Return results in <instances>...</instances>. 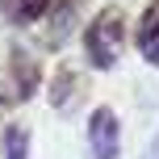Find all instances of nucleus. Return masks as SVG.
I'll return each mask as SVG.
<instances>
[{"instance_id":"obj_6","label":"nucleus","mask_w":159,"mask_h":159,"mask_svg":"<svg viewBox=\"0 0 159 159\" xmlns=\"http://www.w3.org/2000/svg\"><path fill=\"white\" fill-rule=\"evenodd\" d=\"M50 8H55V0H0V13L13 25H30L38 17H46Z\"/></svg>"},{"instance_id":"obj_2","label":"nucleus","mask_w":159,"mask_h":159,"mask_svg":"<svg viewBox=\"0 0 159 159\" xmlns=\"http://www.w3.org/2000/svg\"><path fill=\"white\" fill-rule=\"evenodd\" d=\"M117 143H121L117 113H113L109 105L92 109V121H88V147H92V159H117Z\"/></svg>"},{"instance_id":"obj_8","label":"nucleus","mask_w":159,"mask_h":159,"mask_svg":"<svg viewBox=\"0 0 159 159\" xmlns=\"http://www.w3.org/2000/svg\"><path fill=\"white\" fill-rule=\"evenodd\" d=\"M4 159H30V130L17 121L4 126Z\"/></svg>"},{"instance_id":"obj_3","label":"nucleus","mask_w":159,"mask_h":159,"mask_svg":"<svg viewBox=\"0 0 159 159\" xmlns=\"http://www.w3.org/2000/svg\"><path fill=\"white\" fill-rule=\"evenodd\" d=\"M80 92H84V80H80V71H75V67H67V63H59L55 80H50V105L67 113V109H75Z\"/></svg>"},{"instance_id":"obj_4","label":"nucleus","mask_w":159,"mask_h":159,"mask_svg":"<svg viewBox=\"0 0 159 159\" xmlns=\"http://www.w3.org/2000/svg\"><path fill=\"white\" fill-rule=\"evenodd\" d=\"M75 17H80V0H63V4L55 0V8H50V30H46V46H63V42L71 38Z\"/></svg>"},{"instance_id":"obj_5","label":"nucleus","mask_w":159,"mask_h":159,"mask_svg":"<svg viewBox=\"0 0 159 159\" xmlns=\"http://www.w3.org/2000/svg\"><path fill=\"white\" fill-rule=\"evenodd\" d=\"M138 50H143V59L151 67H159V0L143 13V21H138Z\"/></svg>"},{"instance_id":"obj_7","label":"nucleus","mask_w":159,"mask_h":159,"mask_svg":"<svg viewBox=\"0 0 159 159\" xmlns=\"http://www.w3.org/2000/svg\"><path fill=\"white\" fill-rule=\"evenodd\" d=\"M8 67H13V84H8L13 92H8V96H17V101H21V96H30L34 88H38V67H34V63H25V59H21V50H13Z\"/></svg>"},{"instance_id":"obj_1","label":"nucleus","mask_w":159,"mask_h":159,"mask_svg":"<svg viewBox=\"0 0 159 159\" xmlns=\"http://www.w3.org/2000/svg\"><path fill=\"white\" fill-rule=\"evenodd\" d=\"M121 42H126V13L121 8H101L92 17V25L84 30V50H88V63L96 71H109L121 55Z\"/></svg>"}]
</instances>
